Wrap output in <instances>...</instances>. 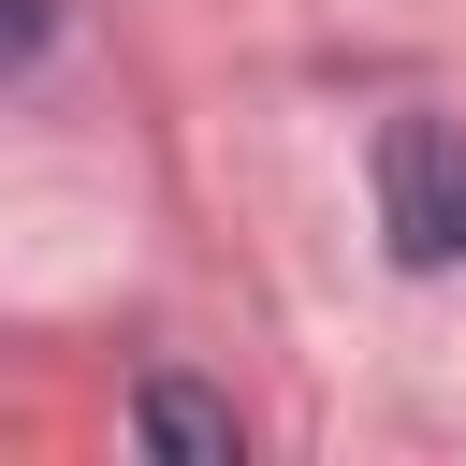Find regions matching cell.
I'll return each mask as SVG.
<instances>
[{"instance_id": "cell-1", "label": "cell", "mask_w": 466, "mask_h": 466, "mask_svg": "<svg viewBox=\"0 0 466 466\" xmlns=\"http://www.w3.org/2000/svg\"><path fill=\"white\" fill-rule=\"evenodd\" d=\"M379 233L408 277H451L466 262V131L451 116H393L379 131Z\"/></svg>"}, {"instance_id": "cell-2", "label": "cell", "mask_w": 466, "mask_h": 466, "mask_svg": "<svg viewBox=\"0 0 466 466\" xmlns=\"http://www.w3.org/2000/svg\"><path fill=\"white\" fill-rule=\"evenodd\" d=\"M131 437H146V451H233V408L189 393V379H146V393H131Z\"/></svg>"}, {"instance_id": "cell-3", "label": "cell", "mask_w": 466, "mask_h": 466, "mask_svg": "<svg viewBox=\"0 0 466 466\" xmlns=\"http://www.w3.org/2000/svg\"><path fill=\"white\" fill-rule=\"evenodd\" d=\"M58 15L73 0H0V73H44L58 58Z\"/></svg>"}]
</instances>
